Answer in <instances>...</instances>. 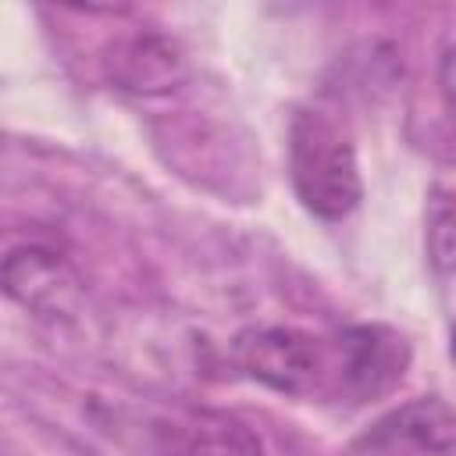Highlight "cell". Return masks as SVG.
<instances>
[{
	"mask_svg": "<svg viewBox=\"0 0 456 456\" xmlns=\"http://www.w3.org/2000/svg\"><path fill=\"white\" fill-rule=\"evenodd\" d=\"M289 175L299 203L324 221H342L363 200L349 135L328 114L299 107L289 125Z\"/></svg>",
	"mask_w": 456,
	"mask_h": 456,
	"instance_id": "obj_1",
	"label": "cell"
},
{
	"mask_svg": "<svg viewBox=\"0 0 456 456\" xmlns=\"http://www.w3.org/2000/svg\"><path fill=\"white\" fill-rule=\"evenodd\" d=\"M235 367L296 399L331 395L338 399L342 385V360H338V338L335 335H314L303 328H246L232 342Z\"/></svg>",
	"mask_w": 456,
	"mask_h": 456,
	"instance_id": "obj_2",
	"label": "cell"
},
{
	"mask_svg": "<svg viewBox=\"0 0 456 456\" xmlns=\"http://www.w3.org/2000/svg\"><path fill=\"white\" fill-rule=\"evenodd\" d=\"M335 338L342 360L338 399L363 403L403 381V370L410 363V346L399 331L385 324H353L335 331Z\"/></svg>",
	"mask_w": 456,
	"mask_h": 456,
	"instance_id": "obj_3",
	"label": "cell"
},
{
	"mask_svg": "<svg viewBox=\"0 0 456 456\" xmlns=\"http://www.w3.org/2000/svg\"><path fill=\"white\" fill-rule=\"evenodd\" d=\"M157 456H260L264 445L249 424L221 410H171L153 420Z\"/></svg>",
	"mask_w": 456,
	"mask_h": 456,
	"instance_id": "obj_4",
	"label": "cell"
},
{
	"mask_svg": "<svg viewBox=\"0 0 456 456\" xmlns=\"http://www.w3.org/2000/svg\"><path fill=\"white\" fill-rule=\"evenodd\" d=\"M107 75L118 89L125 93H139V96H157L175 89L185 71V50L164 36V32H132L121 36L110 50H107Z\"/></svg>",
	"mask_w": 456,
	"mask_h": 456,
	"instance_id": "obj_5",
	"label": "cell"
},
{
	"mask_svg": "<svg viewBox=\"0 0 456 456\" xmlns=\"http://www.w3.org/2000/svg\"><path fill=\"white\" fill-rule=\"evenodd\" d=\"M4 289L25 310L64 314L75 296V274L57 249H50L43 242H28V246H14L7 253Z\"/></svg>",
	"mask_w": 456,
	"mask_h": 456,
	"instance_id": "obj_6",
	"label": "cell"
},
{
	"mask_svg": "<svg viewBox=\"0 0 456 456\" xmlns=\"http://www.w3.org/2000/svg\"><path fill=\"white\" fill-rule=\"evenodd\" d=\"M370 438L385 442V445L406 442V445H417V449H449L456 442V410H449L442 399L428 395V399L406 403L403 410L388 413L374 428Z\"/></svg>",
	"mask_w": 456,
	"mask_h": 456,
	"instance_id": "obj_7",
	"label": "cell"
},
{
	"mask_svg": "<svg viewBox=\"0 0 456 456\" xmlns=\"http://www.w3.org/2000/svg\"><path fill=\"white\" fill-rule=\"evenodd\" d=\"M428 249L438 271H456V203L435 200L428 217Z\"/></svg>",
	"mask_w": 456,
	"mask_h": 456,
	"instance_id": "obj_8",
	"label": "cell"
},
{
	"mask_svg": "<svg viewBox=\"0 0 456 456\" xmlns=\"http://www.w3.org/2000/svg\"><path fill=\"white\" fill-rule=\"evenodd\" d=\"M438 86H442L445 107H449L452 118H456V46L445 50V57H442V64H438Z\"/></svg>",
	"mask_w": 456,
	"mask_h": 456,
	"instance_id": "obj_9",
	"label": "cell"
},
{
	"mask_svg": "<svg viewBox=\"0 0 456 456\" xmlns=\"http://www.w3.org/2000/svg\"><path fill=\"white\" fill-rule=\"evenodd\" d=\"M452 356H456V324H452Z\"/></svg>",
	"mask_w": 456,
	"mask_h": 456,
	"instance_id": "obj_10",
	"label": "cell"
}]
</instances>
